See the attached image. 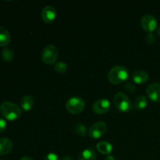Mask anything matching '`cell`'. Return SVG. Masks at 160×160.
Segmentation results:
<instances>
[{"label": "cell", "mask_w": 160, "mask_h": 160, "mask_svg": "<svg viewBox=\"0 0 160 160\" xmlns=\"http://www.w3.org/2000/svg\"><path fill=\"white\" fill-rule=\"evenodd\" d=\"M108 80L113 84L127 82L130 78L129 70L123 66H115L108 73Z\"/></svg>", "instance_id": "obj_1"}, {"label": "cell", "mask_w": 160, "mask_h": 160, "mask_svg": "<svg viewBox=\"0 0 160 160\" xmlns=\"http://www.w3.org/2000/svg\"><path fill=\"white\" fill-rule=\"evenodd\" d=\"M2 116L9 121H14L21 116L22 109L20 106L11 102H3L0 106Z\"/></svg>", "instance_id": "obj_2"}, {"label": "cell", "mask_w": 160, "mask_h": 160, "mask_svg": "<svg viewBox=\"0 0 160 160\" xmlns=\"http://www.w3.org/2000/svg\"><path fill=\"white\" fill-rule=\"evenodd\" d=\"M113 104L115 107L121 112H129L134 108L132 102L129 97L123 92H117L113 96Z\"/></svg>", "instance_id": "obj_3"}, {"label": "cell", "mask_w": 160, "mask_h": 160, "mask_svg": "<svg viewBox=\"0 0 160 160\" xmlns=\"http://www.w3.org/2000/svg\"><path fill=\"white\" fill-rule=\"evenodd\" d=\"M85 108V102L82 98L73 96L69 98L66 102V109L71 114H79L84 111Z\"/></svg>", "instance_id": "obj_4"}, {"label": "cell", "mask_w": 160, "mask_h": 160, "mask_svg": "<svg viewBox=\"0 0 160 160\" xmlns=\"http://www.w3.org/2000/svg\"><path fill=\"white\" fill-rule=\"evenodd\" d=\"M58 58V49L55 45H48L43 48L42 52V60L48 65H52Z\"/></svg>", "instance_id": "obj_5"}, {"label": "cell", "mask_w": 160, "mask_h": 160, "mask_svg": "<svg viewBox=\"0 0 160 160\" xmlns=\"http://www.w3.org/2000/svg\"><path fill=\"white\" fill-rule=\"evenodd\" d=\"M106 131H107L106 123L102 121H98L90 127L88 130V135L93 139H98L102 137Z\"/></svg>", "instance_id": "obj_6"}, {"label": "cell", "mask_w": 160, "mask_h": 160, "mask_svg": "<svg viewBox=\"0 0 160 160\" xmlns=\"http://www.w3.org/2000/svg\"><path fill=\"white\" fill-rule=\"evenodd\" d=\"M141 26L146 32L152 33L157 28V20L154 16L151 14H145L142 17Z\"/></svg>", "instance_id": "obj_7"}, {"label": "cell", "mask_w": 160, "mask_h": 160, "mask_svg": "<svg viewBox=\"0 0 160 160\" xmlns=\"http://www.w3.org/2000/svg\"><path fill=\"white\" fill-rule=\"evenodd\" d=\"M110 102L107 98H100L94 102L92 109L96 114H105L110 109Z\"/></svg>", "instance_id": "obj_8"}, {"label": "cell", "mask_w": 160, "mask_h": 160, "mask_svg": "<svg viewBox=\"0 0 160 160\" xmlns=\"http://www.w3.org/2000/svg\"><path fill=\"white\" fill-rule=\"evenodd\" d=\"M146 94L151 101L159 102H160V84L158 83L149 84L146 89Z\"/></svg>", "instance_id": "obj_9"}, {"label": "cell", "mask_w": 160, "mask_h": 160, "mask_svg": "<svg viewBox=\"0 0 160 160\" xmlns=\"http://www.w3.org/2000/svg\"><path fill=\"white\" fill-rule=\"evenodd\" d=\"M42 19L46 23H50L55 20L56 17V10L53 6H46L42 11Z\"/></svg>", "instance_id": "obj_10"}, {"label": "cell", "mask_w": 160, "mask_h": 160, "mask_svg": "<svg viewBox=\"0 0 160 160\" xmlns=\"http://www.w3.org/2000/svg\"><path fill=\"white\" fill-rule=\"evenodd\" d=\"M148 73L145 70H138L133 73L131 75V79L135 84H143L147 82L148 80Z\"/></svg>", "instance_id": "obj_11"}, {"label": "cell", "mask_w": 160, "mask_h": 160, "mask_svg": "<svg viewBox=\"0 0 160 160\" xmlns=\"http://www.w3.org/2000/svg\"><path fill=\"white\" fill-rule=\"evenodd\" d=\"M12 149V142L7 138H0V156L9 154Z\"/></svg>", "instance_id": "obj_12"}, {"label": "cell", "mask_w": 160, "mask_h": 160, "mask_svg": "<svg viewBox=\"0 0 160 160\" xmlns=\"http://www.w3.org/2000/svg\"><path fill=\"white\" fill-rule=\"evenodd\" d=\"M34 106V99L31 95H24L20 100V106L21 109L25 112L31 110Z\"/></svg>", "instance_id": "obj_13"}, {"label": "cell", "mask_w": 160, "mask_h": 160, "mask_svg": "<svg viewBox=\"0 0 160 160\" xmlns=\"http://www.w3.org/2000/svg\"><path fill=\"white\" fill-rule=\"evenodd\" d=\"M97 155L92 148H85L78 155V160H95Z\"/></svg>", "instance_id": "obj_14"}, {"label": "cell", "mask_w": 160, "mask_h": 160, "mask_svg": "<svg viewBox=\"0 0 160 160\" xmlns=\"http://www.w3.org/2000/svg\"><path fill=\"white\" fill-rule=\"evenodd\" d=\"M112 144L108 142H100L97 144L96 148L101 154L109 156L112 151Z\"/></svg>", "instance_id": "obj_15"}, {"label": "cell", "mask_w": 160, "mask_h": 160, "mask_svg": "<svg viewBox=\"0 0 160 160\" xmlns=\"http://www.w3.org/2000/svg\"><path fill=\"white\" fill-rule=\"evenodd\" d=\"M11 41V35L7 29L0 26V47H6Z\"/></svg>", "instance_id": "obj_16"}, {"label": "cell", "mask_w": 160, "mask_h": 160, "mask_svg": "<svg viewBox=\"0 0 160 160\" xmlns=\"http://www.w3.org/2000/svg\"><path fill=\"white\" fill-rule=\"evenodd\" d=\"M147 106H148V99L145 95H142L136 97L134 104H133L134 109H137V110H142V109H145Z\"/></svg>", "instance_id": "obj_17"}, {"label": "cell", "mask_w": 160, "mask_h": 160, "mask_svg": "<svg viewBox=\"0 0 160 160\" xmlns=\"http://www.w3.org/2000/svg\"><path fill=\"white\" fill-rule=\"evenodd\" d=\"M2 58L6 62H11L15 57L13 51L9 48H5L1 52Z\"/></svg>", "instance_id": "obj_18"}, {"label": "cell", "mask_w": 160, "mask_h": 160, "mask_svg": "<svg viewBox=\"0 0 160 160\" xmlns=\"http://www.w3.org/2000/svg\"><path fill=\"white\" fill-rule=\"evenodd\" d=\"M74 131L77 134L81 137H84L87 134V129L84 123H78L74 126Z\"/></svg>", "instance_id": "obj_19"}, {"label": "cell", "mask_w": 160, "mask_h": 160, "mask_svg": "<svg viewBox=\"0 0 160 160\" xmlns=\"http://www.w3.org/2000/svg\"><path fill=\"white\" fill-rule=\"evenodd\" d=\"M54 69L57 73H62L67 71V69H68V66L63 61H59V62H56L54 66Z\"/></svg>", "instance_id": "obj_20"}, {"label": "cell", "mask_w": 160, "mask_h": 160, "mask_svg": "<svg viewBox=\"0 0 160 160\" xmlns=\"http://www.w3.org/2000/svg\"><path fill=\"white\" fill-rule=\"evenodd\" d=\"M135 85H134V84H133L132 82H127L126 84H125V90H126L127 92H128V93H134V92H135Z\"/></svg>", "instance_id": "obj_21"}, {"label": "cell", "mask_w": 160, "mask_h": 160, "mask_svg": "<svg viewBox=\"0 0 160 160\" xmlns=\"http://www.w3.org/2000/svg\"><path fill=\"white\" fill-rule=\"evenodd\" d=\"M146 42H148V44L149 45H153V44L156 43V38L153 33H148L146 36Z\"/></svg>", "instance_id": "obj_22"}, {"label": "cell", "mask_w": 160, "mask_h": 160, "mask_svg": "<svg viewBox=\"0 0 160 160\" xmlns=\"http://www.w3.org/2000/svg\"><path fill=\"white\" fill-rule=\"evenodd\" d=\"M44 160H60V159H59V156H58L56 153L50 152L45 156V159H44Z\"/></svg>", "instance_id": "obj_23"}, {"label": "cell", "mask_w": 160, "mask_h": 160, "mask_svg": "<svg viewBox=\"0 0 160 160\" xmlns=\"http://www.w3.org/2000/svg\"><path fill=\"white\" fill-rule=\"evenodd\" d=\"M6 129V122L4 119L0 117V133H2Z\"/></svg>", "instance_id": "obj_24"}, {"label": "cell", "mask_w": 160, "mask_h": 160, "mask_svg": "<svg viewBox=\"0 0 160 160\" xmlns=\"http://www.w3.org/2000/svg\"><path fill=\"white\" fill-rule=\"evenodd\" d=\"M105 160H116L115 157H114L113 156H111V155H109V156H107L106 157V159Z\"/></svg>", "instance_id": "obj_25"}, {"label": "cell", "mask_w": 160, "mask_h": 160, "mask_svg": "<svg viewBox=\"0 0 160 160\" xmlns=\"http://www.w3.org/2000/svg\"><path fill=\"white\" fill-rule=\"evenodd\" d=\"M61 160H73V158L70 156H65Z\"/></svg>", "instance_id": "obj_26"}, {"label": "cell", "mask_w": 160, "mask_h": 160, "mask_svg": "<svg viewBox=\"0 0 160 160\" xmlns=\"http://www.w3.org/2000/svg\"><path fill=\"white\" fill-rule=\"evenodd\" d=\"M20 160H33V159H31L29 156H23V157H22Z\"/></svg>", "instance_id": "obj_27"}, {"label": "cell", "mask_w": 160, "mask_h": 160, "mask_svg": "<svg viewBox=\"0 0 160 160\" xmlns=\"http://www.w3.org/2000/svg\"><path fill=\"white\" fill-rule=\"evenodd\" d=\"M157 34H159V36L160 37V25L159 26V28H157Z\"/></svg>", "instance_id": "obj_28"}, {"label": "cell", "mask_w": 160, "mask_h": 160, "mask_svg": "<svg viewBox=\"0 0 160 160\" xmlns=\"http://www.w3.org/2000/svg\"><path fill=\"white\" fill-rule=\"evenodd\" d=\"M0 160H2V159H0Z\"/></svg>", "instance_id": "obj_29"}]
</instances>
